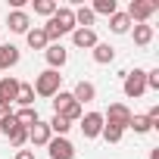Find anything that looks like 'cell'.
<instances>
[{
	"label": "cell",
	"mask_w": 159,
	"mask_h": 159,
	"mask_svg": "<svg viewBox=\"0 0 159 159\" xmlns=\"http://www.w3.org/2000/svg\"><path fill=\"white\" fill-rule=\"evenodd\" d=\"M19 59H22V53H19L16 44H0V72L19 66Z\"/></svg>",
	"instance_id": "4fadbf2b"
},
{
	"label": "cell",
	"mask_w": 159,
	"mask_h": 159,
	"mask_svg": "<svg viewBox=\"0 0 159 159\" xmlns=\"http://www.w3.org/2000/svg\"><path fill=\"white\" fill-rule=\"evenodd\" d=\"M19 78H10V75H3V78H0V103H13L16 100V94H19Z\"/></svg>",
	"instance_id": "5bb4252c"
},
{
	"label": "cell",
	"mask_w": 159,
	"mask_h": 159,
	"mask_svg": "<svg viewBox=\"0 0 159 159\" xmlns=\"http://www.w3.org/2000/svg\"><path fill=\"white\" fill-rule=\"evenodd\" d=\"M16 103H19L22 109L34 106V88H31V84H19V94H16Z\"/></svg>",
	"instance_id": "7402d4cb"
},
{
	"label": "cell",
	"mask_w": 159,
	"mask_h": 159,
	"mask_svg": "<svg viewBox=\"0 0 159 159\" xmlns=\"http://www.w3.org/2000/svg\"><path fill=\"white\" fill-rule=\"evenodd\" d=\"M78 125H81L84 140H94V137H100V131H103V112H84Z\"/></svg>",
	"instance_id": "5b68a950"
},
{
	"label": "cell",
	"mask_w": 159,
	"mask_h": 159,
	"mask_svg": "<svg viewBox=\"0 0 159 159\" xmlns=\"http://www.w3.org/2000/svg\"><path fill=\"white\" fill-rule=\"evenodd\" d=\"M34 97H47V100H53L59 91H62V75L59 72H53V69H44L41 75H34Z\"/></svg>",
	"instance_id": "7a4b0ae2"
},
{
	"label": "cell",
	"mask_w": 159,
	"mask_h": 159,
	"mask_svg": "<svg viewBox=\"0 0 159 159\" xmlns=\"http://www.w3.org/2000/svg\"><path fill=\"white\" fill-rule=\"evenodd\" d=\"M50 137H53V131H50V125H47V122H41V119L28 128V140H31L34 147H47V143H50Z\"/></svg>",
	"instance_id": "7c38bea8"
},
{
	"label": "cell",
	"mask_w": 159,
	"mask_h": 159,
	"mask_svg": "<svg viewBox=\"0 0 159 159\" xmlns=\"http://www.w3.org/2000/svg\"><path fill=\"white\" fill-rule=\"evenodd\" d=\"M128 128H131L134 134H150V131H153V125H150V119H147V116H131Z\"/></svg>",
	"instance_id": "d4e9b609"
},
{
	"label": "cell",
	"mask_w": 159,
	"mask_h": 159,
	"mask_svg": "<svg viewBox=\"0 0 159 159\" xmlns=\"http://www.w3.org/2000/svg\"><path fill=\"white\" fill-rule=\"evenodd\" d=\"M147 91H159V69L147 72Z\"/></svg>",
	"instance_id": "f546056e"
},
{
	"label": "cell",
	"mask_w": 159,
	"mask_h": 159,
	"mask_svg": "<svg viewBox=\"0 0 159 159\" xmlns=\"http://www.w3.org/2000/svg\"><path fill=\"white\" fill-rule=\"evenodd\" d=\"M7 140H10V147L22 150V147L28 143V128H19V125H16V128H13V131L7 134Z\"/></svg>",
	"instance_id": "603a6c76"
},
{
	"label": "cell",
	"mask_w": 159,
	"mask_h": 159,
	"mask_svg": "<svg viewBox=\"0 0 159 159\" xmlns=\"http://www.w3.org/2000/svg\"><path fill=\"white\" fill-rule=\"evenodd\" d=\"M69 103H72V91H59V94L53 97V112L59 116V112H62V109H66Z\"/></svg>",
	"instance_id": "f1b7e54d"
},
{
	"label": "cell",
	"mask_w": 159,
	"mask_h": 159,
	"mask_svg": "<svg viewBox=\"0 0 159 159\" xmlns=\"http://www.w3.org/2000/svg\"><path fill=\"white\" fill-rule=\"evenodd\" d=\"M47 125H50V131H53L56 137H66V134H69V128H72V125H69L62 116H56V112H53V119H50Z\"/></svg>",
	"instance_id": "4316f807"
},
{
	"label": "cell",
	"mask_w": 159,
	"mask_h": 159,
	"mask_svg": "<svg viewBox=\"0 0 159 159\" xmlns=\"http://www.w3.org/2000/svg\"><path fill=\"white\" fill-rule=\"evenodd\" d=\"M156 10H159L156 0H131L128 10H125V16L131 19V25H147V19H150Z\"/></svg>",
	"instance_id": "277c9868"
},
{
	"label": "cell",
	"mask_w": 159,
	"mask_h": 159,
	"mask_svg": "<svg viewBox=\"0 0 159 159\" xmlns=\"http://www.w3.org/2000/svg\"><path fill=\"white\" fill-rule=\"evenodd\" d=\"M122 134H125V128H119V125H106V122H103L100 137H103L106 143H119V140H122Z\"/></svg>",
	"instance_id": "484cf974"
},
{
	"label": "cell",
	"mask_w": 159,
	"mask_h": 159,
	"mask_svg": "<svg viewBox=\"0 0 159 159\" xmlns=\"http://www.w3.org/2000/svg\"><path fill=\"white\" fill-rule=\"evenodd\" d=\"M150 159H159V147H156V150H150Z\"/></svg>",
	"instance_id": "836d02e7"
},
{
	"label": "cell",
	"mask_w": 159,
	"mask_h": 159,
	"mask_svg": "<svg viewBox=\"0 0 159 159\" xmlns=\"http://www.w3.org/2000/svg\"><path fill=\"white\" fill-rule=\"evenodd\" d=\"M56 10H59L56 0H34V13H38V16H47V19H50Z\"/></svg>",
	"instance_id": "83f0119b"
},
{
	"label": "cell",
	"mask_w": 159,
	"mask_h": 159,
	"mask_svg": "<svg viewBox=\"0 0 159 159\" xmlns=\"http://www.w3.org/2000/svg\"><path fill=\"white\" fill-rule=\"evenodd\" d=\"M41 28H44L47 41H59L62 34H72V31H75V10H72V7H59V10L47 19V25H41Z\"/></svg>",
	"instance_id": "6da1fadb"
},
{
	"label": "cell",
	"mask_w": 159,
	"mask_h": 159,
	"mask_svg": "<svg viewBox=\"0 0 159 159\" xmlns=\"http://www.w3.org/2000/svg\"><path fill=\"white\" fill-rule=\"evenodd\" d=\"M13 119H16V125L19 128H31L41 116H38V109L34 106H28V109H19V112H13Z\"/></svg>",
	"instance_id": "d6986e66"
},
{
	"label": "cell",
	"mask_w": 159,
	"mask_h": 159,
	"mask_svg": "<svg viewBox=\"0 0 159 159\" xmlns=\"http://www.w3.org/2000/svg\"><path fill=\"white\" fill-rule=\"evenodd\" d=\"M131 116H134V112H131L125 103H109V109H106L103 122H106V125H119V128H128Z\"/></svg>",
	"instance_id": "8992f818"
},
{
	"label": "cell",
	"mask_w": 159,
	"mask_h": 159,
	"mask_svg": "<svg viewBox=\"0 0 159 159\" xmlns=\"http://www.w3.org/2000/svg\"><path fill=\"white\" fill-rule=\"evenodd\" d=\"M16 159H34L31 150H16Z\"/></svg>",
	"instance_id": "1f68e13d"
},
{
	"label": "cell",
	"mask_w": 159,
	"mask_h": 159,
	"mask_svg": "<svg viewBox=\"0 0 159 159\" xmlns=\"http://www.w3.org/2000/svg\"><path fill=\"white\" fill-rule=\"evenodd\" d=\"M131 38L137 47H150L153 44V25H134L131 28Z\"/></svg>",
	"instance_id": "2e32d148"
},
{
	"label": "cell",
	"mask_w": 159,
	"mask_h": 159,
	"mask_svg": "<svg viewBox=\"0 0 159 159\" xmlns=\"http://www.w3.org/2000/svg\"><path fill=\"white\" fill-rule=\"evenodd\" d=\"M25 41H28V47H31V50H47V47H50V41H47L44 28H28Z\"/></svg>",
	"instance_id": "e0dca14e"
},
{
	"label": "cell",
	"mask_w": 159,
	"mask_h": 159,
	"mask_svg": "<svg viewBox=\"0 0 159 159\" xmlns=\"http://www.w3.org/2000/svg\"><path fill=\"white\" fill-rule=\"evenodd\" d=\"M94 13H91V7H78L75 10V28H91L94 25Z\"/></svg>",
	"instance_id": "44dd1931"
},
{
	"label": "cell",
	"mask_w": 159,
	"mask_h": 159,
	"mask_svg": "<svg viewBox=\"0 0 159 159\" xmlns=\"http://www.w3.org/2000/svg\"><path fill=\"white\" fill-rule=\"evenodd\" d=\"M72 100H75L78 106H84V103H94V100H97V88H94L91 81H84V78H81V81H78V84L72 88Z\"/></svg>",
	"instance_id": "30bf717a"
},
{
	"label": "cell",
	"mask_w": 159,
	"mask_h": 159,
	"mask_svg": "<svg viewBox=\"0 0 159 159\" xmlns=\"http://www.w3.org/2000/svg\"><path fill=\"white\" fill-rule=\"evenodd\" d=\"M109 31H112V34H128V31H131V19H128L125 13H112V16H109Z\"/></svg>",
	"instance_id": "9a60e30c"
},
{
	"label": "cell",
	"mask_w": 159,
	"mask_h": 159,
	"mask_svg": "<svg viewBox=\"0 0 159 159\" xmlns=\"http://www.w3.org/2000/svg\"><path fill=\"white\" fill-rule=\"evenodd\" d=\"M59 116H62V119H66L69 125H75V122H81V116H84V106H78V103L72 100V103H69V106H66V109H62Z\"/></svg>",
	"instance_id": "cb8c5ba5"
},
{
	"label": "cell",
	"mask_w": 159,
	"mask_h": 159,
	"mask_svg": "<svg viewBox=\"0 0 159 159\" xmlns=\"http://www.w3.org/2000/svg\"><path fill=\"white\" fill-rule=\"evenodd\" d=\"M13 128H16V119H13V116H7L3 122H0V134H10Z\"/></svg>",
	"instance_id": "4dcf8cb0"
},
{
	"label": "cell",
	"mask_w": 159,
	"mask_h": 159,
	"mask_svg": "<svg viewBox=\"0 0 159 159\" xmlns=\"http://www.w3.org/2000/svg\"><path fill=\"white\" fill-rule=\"evenodd\" d=\"M47 153H50V159H75V147L69 137H50Z\"/></svg>",
	"instance_id": "52a82bcc"
},
{
	"label": "cell",
	"mask_w": 159,
	"mask_h": 159,
	"mask_svg": "<svg viewBox=\"0 0 159 159\" xmlns=\"http://www.w3.org/2000/svg\"><path fill=\"white\" fill-rule=\"evenodd\" d=\"M72 44H75L78 50H94L100 41H97V31H94V28H75V31H72Z\"/></svg>",
	"instance_id": "8fae6325"
},
{
	"label": "cell",
	"mask_w": 159,
	"mask_h": 159,
	"mask_svg": "<svg viewBox=\"0 0 159 159\" xmlns=\"http://www.w3.org/2000/svg\"><path fill=\"white\" fill-rule=\"evenodd\" d=\"M91 53H94V62H100V66H109L116 59V47H109V44H97Z\"/></svg>",
	"instance_id": "ac0fdd59"
},
{
	"label": "cell",
	"mask_w": 159,
	"mask_h": 159,
	"mask_svg": "<svg viewBox=\"0 0 159 159\" xmlns=\"http://www.w3.org/2000/svg\"><path fill=\"white\" fill-rule=\"evenodd\" d=\"M91 13L94 16H112V13H119V3H116V0H94Z\"/></svg>",
	"instance_id": "ffe728a7"
},
{
	"label": "cell",
	"mask_w": 159,
	"mask_h": 159,
	"mask_svg": "<svg viewBox=\"0 0 159 159\" xmlns=\"http://www.w3.org/2000/svg\"><path fill=\"white\" fill-rule=\"evenodd\" d=\"M7 116H13V109H10V106H7V103H0V122H3V119H7Z\"/></svg>",
	"instance_id": "d6a6232c"
},
{
	"label": "cell",
	"mask_w": 159,
	"mask_h": 159,
	"mask_svg": "<svg viewBox=\"0 0 159 159\" xmlns=\"http://www.w3.org/2000/svg\"><path fill=\"white\" fill-rule=\"evenodd\" d=\"M44 56H47V66H50L53 72H59V69L69 62V50H66L62 44H50V47L44 50Z\"/></svg>",
	"instance_id": "9c48e42d"
},
{
	"label": "cell",
	"mask_w": 159,
	"mask_h": 159,
	"mask_svg": "<svg viewBox=\"0 0 159 159\" xmlns=\"http://www.w3.org/2000/svg\"><path fill=\"white\" fill-rule=\"evenodd\" d=\"M122 91H125V97H131V100L143 97V94H147V69H131V72H125Z\"/></svg>",
	"instance_id": "3957f363"
},
{
	"label": "cell",
	"mask_w": 159,
	"mask_h": 159,
	"mask_svg": "<svg viewBox=\"0 0 159 159\" xmlns=\"http://www.w3.org/2000/svg\"><path fill=\"white\" fill-rule=\"evenodd\" d=\"M7 28H10L13 34H28V28H31L28 13H25V10H13V13L7 16Z\"/></svg>",
	"instance_id": "ba28073f"
}]
</instances>
